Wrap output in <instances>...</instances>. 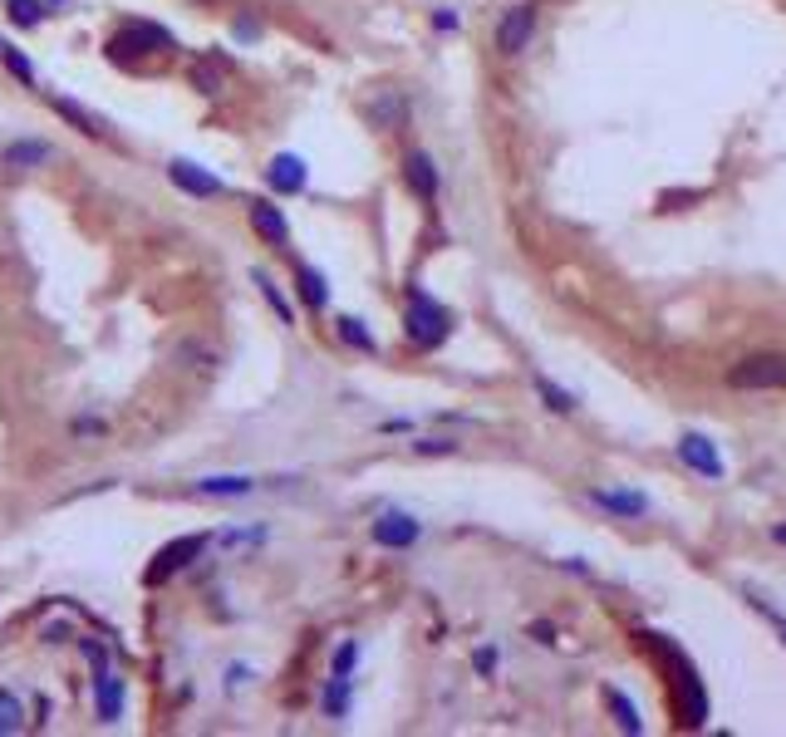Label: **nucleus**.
I'll use <instances>...</instances> for the list:
<instances>
[{"label": "nucleus", "mask_w": 786, "mask_h": 737, "mask_svg": "<svg viewBox=\"0 0 786 737\" xmlns=\"http://www.w3.org/2000/svg\"><path fill=\"white\" fill-rule=\"evenodd\" d=\"M728 384L738 394H777V388H786V354L782 350L748 354V360L728 369Z\"/></svg>", "instance_id": "2"}, {"label": "nucleus", "mask_w": 786, "mask_h": 737, "mask_svg": "<svg viewBox=\"0 0 786 737\" xmlns=\"http://www.w3.org/2000/svg\"><path fill=\"white\" fill-rule=\"evenodd\" d=\"M334 334H340V340L350 344V350H359V354H379V340H374V334L364 330L359 315H340V320H334Z\"/></svg>", "instance_id": "19"}, {"label": "nucleus", "mask_w": 786, "mask_h": 737, "mask_svg": "<svg viewBox=\"0 0 786 737\" xmlns=\"http://www.w3.org/2000/svg\"><path fill=\"white\" fill-rule=\"evenodd\" d=\"M777 541H786V526H777Z\"/></svg>", "instance_id": "35"}, {"label": "nucleus", "mask_w": 786, "mask_h": 737, "mask_svg": "<svg viewBox=\"0 0 786 737\" xmlns=\"http://www.w3.org/2000/svg\"><path fill=\"white\" fill-rule=\"evenodd\" d=\"M433 25H438V30H443V35H453V30H457V25H463V20H457V15H453V10H438V15H433Z\"/></svg>", "instance_id": "34"}, {"label": "nucleus", "mask_w": 786, "mask_h": 737, "mask_svg": "<svg viewBox=\"0 0 786 737\" xmlns=\"http://www.w3.org/2000/svg\"><path fill=\"white\" fill-rule=\"evenodd\" d=\"M167 183H173L177 193H187V197H222L226 193L222 177L207 173V167L192 163V157H173V163H167Z\"/></svg>", "instance_id": "7"}, {"label": "nucleus", "mask_w": 786, "mask_h": 737, "mask_svg": "<svg viewBox=\"0 0 786 737\" xmlns=\"http://www.w3.org/2000/svg\"><path fill=\"white\" fill-rule=\"evenodd\" d=\"M472 663H477V673H491V669H497V649H477V654H472Z\"/></svg>", "instance_id": "32"}, {"label": "nucleus", "mask_w": 786, "mask_h": 737, "mask_svg": "<svg viewBox=\"0 0 786 737\" xmlns=\"http://www.w3.org/2000/svg\"><path fill=\"white\" fill-rule=\"evenodd\" d=\"M678 458H684L688 468L698 472V477H712V482L728 477V462L718 458L712 438H704V433H684V438H678Z\"/></svg>", "instance_id": "9"}, {"label": "nucleus", "mask_w": 786, "mask_h": 737, "mask_svg": "<svg viewBox=\"0 0 786 737\" xmlns=\"http://www.w3.org/2000/svg\"><path fill=\"white\" fill-rule=\"evenodd\" d=\"M129 50H139V55H167V50H173V35H167L163 25H143V20H129V25H123L119 35L103 45V55L119 65Z\"/></svg>", "instance_id": "3"}, {"label": "nucleus", "mask_w": 786, "mask_h": 737, "mask_svg": "<svg viewBox=\"0 0 786 737\" xmlns=\"http://www.w3.org/2000/svg\"><path fill=\"white\" fill-rule=\"evenodd\" d=\"M251 227H256V237L266 241V246H286L290 241V221L276 202H251Z\"/></svg>", "instance_id": "14"}, {"label": "nucleus", "mask_w": 786, "mask_h": 737, "mask_svg": "<svg viewBox=\"0 0 786 737\" xmlns=\"http://www.w3.org/2000/svg\"><path fill=\"white\" fill-rule=\"evenodd\" d=\"M251 286H256L261 295H266V300L270 305H276V315H280V320H290V305L286 300H280V290L276 286H270V276H266V271H251Z\"/></svg>", "instance_id": "27"}, {"label": "nucleus", "mask_w": 786, "mask_h": 737, "mask_svg": "<svg viewBox=\"0 0 786 737\" xmlns=\"http://www.w3.org/2000/svg\"><path fill=\"white\" fill-rule=\"evenodd\" d=\"M536 394L546 398L551 414H575V394H565V388H561V384H551L546 374H536Z\"/></svg>", "instance_id": "24"}, {"label": "nucleus", "mask_w": 786, "mask_h": 737, "mask_svg": "<svg viewBox=\"0 0 786 737\" xmlns=\"http://www.w3.org/2000/svg\"><path fill=\"white\" fill-rule=\"evenodd\" d=\"M364 113H369V123L374 129H384V133H394V129H403V119H408V103L398 99L394 89H379L369 103H364Z\"/></svg>", "instance_id": "15"}, {"label": "nucleus", "mask_w": 786, "mask_h": 737, "mask_svg": "<svg viewBox=\"0 0 786 737\" xmlns=\"http://www.w3.org/2000/svg\"><path fill=\"white\" fill-rule=\"evenodd\" d=\"M403 334L418 344V350H438V344L453 334V315H447L428 290H413L408 315H403Z\"/></svg>", "instance_id": "1"}, {"label": "nucleus", "mask_w": 786, "mask_h": 737, "mask_svg": "<svg viewBox=\"0 0 786 737\" xmlns=\"http://www.w3.org/2000/svg\"><path fill=\"white\" fill-rule=\"evenodd\" d=\"M93 713H99V723L123 718V673L113 669V663L93 673Z\"/></svg>", "instance_id": "12"}, {"label": "nucleus", "mask_w": 786, "mask_h": 737, "mask_svg": "<svg viewBox=\"0 0 786 737\" xmlns=\"http://www.w3.org/2000/svg\"><path fill=\"white\" fill-rule=\"evenodd\" d=\"M20 728H25V703H20L10 689H0V737L20 733Z\"/></svg>", "instance_id": "22"}, {"label": "nucleus", "mask_w": 786, "mask_h": 737, "mask_svg": "<svg viewBox=\"0 0 786 737\" xmlns=\"http://www.w3.org/2000/svg\"><path fill=\"white\" fill-rule=\"evenodd\" d=\"M296 295L310 305V310H324L330 305V286H324V276L306 261H296Z\"/></svg>", "instance_id": "18"}, {"label": "nucleus", "mask_w": 786, "mask_h": 737, "mask_svg": "<svg viewBox=\"0 0 786 737\" xmlns=\"http://www.w3.org/2000/svg\"><path fill=\"white\" fill-rule=\"evenodd\" d=\"M49 109H55L59 119H69V123H75V129L84 133V139H103V133H109V123H103L99 113H89V109H84V103L65 99V94H55V99H49Z\"/></svg>", "instance_id": "17"}, {"label": "nucleus", "mask_w": 786, "mask_h": 737, "mask_svg": "<svg viewBox=\"0 0 786 737\" xmlns=\"http://www.w3.org/2000/svg\"><path fill=\"white\" fill-rule=\"evenodd\" d=\"M266 183H270V193H280V197H300L310 183V163L300 153H276L266 167Z\"/></svg>", "instance_id": "8"}, {"label": "nucleus", "mask_w": 786, "mask_h": 737, "mask_svg": "<svg viewBox=\"0 0 786 737\" xmlns=\"http://www.w3.org/2000/svg\"><path fill=\"white\" fill-rule=\"evenodd\" d=\"M605 703L615 708V718H620V728L624 733H639L644 723H639V713H634V703H624V693L620 689H605Z\"/></svg>", "instance_id": "25"}, {"label": "nucleus", "mask_w": 786, "mask_h": 737, "mask_svg": "<svg viewBox=\"0 0 786 737\" xmlns=\"http://www.w3.org/2000/svg\"><path fill=\"white\" fill-rule=\"evenodd\" d=\"M0 59H5V69H10V79H20L30 89V84H35V65H30L25 55H20V50H10V45H0Z\"/></svg>", "instance_id": "26"}, {"label": "nucleus", "mask_w": 786, "mask_h": 737, "mask_svg": "<svg viewBox=\"0 0 786 737\" xmlns=\"http://www.w3.org/2000/svg\"><path fill=\"white\" fill-rule=\"evenodd\" d=\"M354 659H359V645H354V639H344V645L334 649V673H344V679H350V673H354Z\"/></svg>", "instance_id": "28"}, {"label": "nucleus", "mask_w": 786, "mask_h": 737, "mask_svg": "<svg viewBox=\"0 0 786 737\" xmlns=\"http://www.w3.org/2000/svg\"><path fill=\"white\" fill-rule=\"evenodd\" d=\"M187 79H192V89L202 94V99H217V94L226 89V74H222V65H212V59H197V65L187 69Z\"/></svg>", "instance_id": "20"}, {"label": "nucleus", "mask_w": 786, "mask_h": 737, "mask_svg": "<svg viewBox=\"0 0 786 737\" xmlns=\"http://www.w3.org/2000/svg\"><path fill=\"white\" fill-rule=\"evenodd\" d=\"M350 703H354L350 679H344V673H334V679H330V689H324V703H320V708H324V718H334V723H340V718H350Z\"/></svg>", "instance_id": "21"}, {"label": "nucleus", "mask_w": 786, "mask_h": 737, "mask_svg": "<svg viewBox=\"0 0 786 737\" xmlns=\"http://www.w3.org/2000/svg\"><path fill=\"white\" fill-rule=\"evenodd\" d=\"M413 452H423V458H443V452H457L453 438H418Z\"/></svg>", "instance_id": "29"}, {"label": "nucleus", "mask_w": 786, "mask_h": 737, "mask_svg": "<svg viewBox=\"0 0 786 737\" xmlns=\"http://www.w3.org/2000/svg\"><path fill=\"white\" fill-rule=\"evenodd\" d=\"M374 546H384V551H408V546H418V536H423V521L408 512H379L369 526Z\"/></svg>", "instance_id": "6"}, {"label": "nucleus", "mask_w": 786, "mask_h": 737, "mask_svg": "<svg viewBox=\"0 0 786 737\" xmlns=\"http://www.w3.org/2000/svg\"><path fill=\"white\" fill-rule=\"evenodd\" d=\"M202 551H207V536H182V541H167L163 551L153 556V565H148V571H143V581H148V585L173 581V575L182 571V565H192Z\"/></svg>", "instance_id": "4"}, {"label": "nucleus", "mask_w": 786, "mask_h": 737, "mask_svg": "<svg viewBox=\"0 0 786 737\" xmlns=\"http://www.w3.org/2000/svg\"><path fill=\"white\" fill-rule=\"evenodd\" d=\"M49 157H55V147H49L45 139H10L5 147H0V163L15 167V173H25V167H45Z\"/></svg>", "instance_id": "13"}, {"label": "nucleus", "mask_w": 786, "mask_h": 737, "mask_svg": "<svg viewBox=\"0 0 786 737\" xmlns=\"http://www.w3.org/2000/svg\"><path fill=\"white\" fill-rule=\"evenodd\" d=\"M748 600H752V605H757V609H762V615H767V619H772V625H777V635H782V645H786V619H782V615H777V609H772V605H767V600H757V595H748Z\"/></svg>", "instance_id": "31"}, {"label": "nucleus", "mask_w": 786, "mask_h": 737, "mask_svg": "<svg viewBox=\"0 0 786 737\" xmlns=\"http://www.w3.org/2000/svg\"><path fill=\"white\" fill-rule=\"evenodd\" d=\"M531 35H536V6H511V10H501V20H497V30H491V40H497V50L501 55H521V50L531 45Z\"/></svg>", "instance_id": "5"}, {"label": "nucleus", "mask_w": 786, "mask_h": 737, "mask_svg": "<svg viewBox=\"0 0 786 737\" xmlns=\"http://www.w3.org/2000/svg\"><path fill=\"white\" fill-rule=\"evenodd\" d=\"M5 15H10V25L35 30L40 20H45V0H5Z\"/></svg>", "instance_id": "23"}, {"label": "nucleus", "mask_w": 786, "mask_h": 737, "mask_svg": "<svg viewBox=\"0 0 786 737\" xmlns=\"http://www.w3.org/2000/svg\"><path fill=\"white\" fill-rule=\"evenodd\" d=\"M403 183H408V193H413L418 202H433V197H438L443 177H438V163L423 153V147H413V153L403 157Z\"/></svg>", "instance_id": "10"}, {"label": "nucleus", "mask_w": 786, "mask_h": 737, "mask_svg": "<svg viewBox=\"0 0 786 737\" xmlns=\"http://www.w3.org/2000/svg\"><path fill=\"white\" fill-rule=\"evenodd\" d=\"M256 492V477L246 472H226V477H197L192 497H251Z\"/></svg>", "instance_id": "16"}, {"label": "nucleus", "mask_w": 786, "mask_h": 737, "mask_svg": "<svg viewBox=\"0 0 786 737\" xmlns=\"http://www.w3.org/2000/svg\"><path fill=\"white\" fill-rule=\"evenodd\" d=\"M590 502H595L600 512L620 516V521H639V516H649V507H654L644 492H629V487H595Z\"/></svg>", "instance_id": "11"}, {"label": "nucleus", "mask_w": 786, "mask_h": 737, "mask_svg": "<svg viewBox=\"0 0 786 737\" xmlns=\"http://www.w3.org/2000/svg\"><path fill=\"white\" fill-rule=\"evenodd\" d=\"M79 649H84V659L93 663V673H99V669H109V654L99 649V639H79Z\"/></svg>", "instance_id": "30"}, {"label": "nucleus", "mask_w": 786, "mask_h": 737, "mask_svg": "<svg viewBox=\"0 0 786 737\" xmlns=\"http://www.w3.org/2000/svg\"><path fill=\"white\" fill-rule=\"evenodd\" d=\"M75 433H79V438H99L103 424H99V418H75Z\"/></svg>", "instance_id": "33"}]
</instances>
